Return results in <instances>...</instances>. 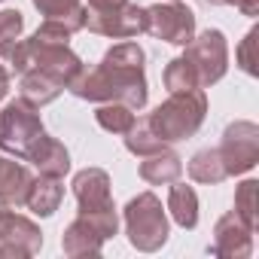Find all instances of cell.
I'll use <instances>...</instances> for the list:
<instances>
[{"instance_id":"9","label":"cell","mask_w":259,"mask_h":259,"mask_svg":"<svg viewBox=\"0 0 259 259\" xmlns=\"http://www.w3.org/2000/svg\"><path fill=\"white\" fill-rule=\"evenodd\" d=\"M28 159H34V165H37L43 174H49V177H58V174L67 171V153H64V147L55 144V141H49L46 135L31 147Z\"/></svg>"},{"instance_id":"14","label":"cell","mask_w":259,"mask_h":259,"mask_svg":"<svg viewBox=\"0 0 259 259\" xmlns=\"http://www.w3.org/2000/svg\"><path fill=\"white\" fill-rule=\"evenodd\" d=\"M180 174V162L174 156H162V159H153L144 165V177L147 180H174Z\"/></svg>"},{"instance_id":"16","label":"cell","mask_w":259,"mask_h":259,"mask_svg":"<svg viewBox=\"0 0 259 259\" xmlns=\"http://www.w3.org/2000/svg\"><path fill=\"white\" fill-rule=\"evenodd\" d=\"M34 4L49 16V19H58V16H82L76 10V0H34Z\"/></svg>"},{"instance_id":"7","label":"cell","mask_w":259,"mask_h":259,"mask_svg":"<svg viewBox=\"0 0 259 259\" xmlns=\"http://www.w3.org/2000/svg\"><path fill=\"white\" fill-rule=\"evenodd\" d=\"M192 28H195L192 13L177 7V4L147 10V31H153L156 37H162L168 43H180V46L189 43L192 40Z\"/></svg>"},{"instance_id":"6","label":"cell","mask_w":259,"mask_h":259,"mask_svg":"<svg viewBox=\"0 0 259 259\" xmlns=\"http://www.w3.org/2000/svg\"><path fill=\"white\" fill-rule=\"evenodd\" d=\"M183 61L195 73L198 85H207V82L220 79L223 70H226V43H223V34L220 31L201 34L198 43H192V49L183 55Z\"/></svg>"},{"instance_id":"8","label":"cell","mask_w":259,"mask_h":259,"mask_svg":"<svg viewBox=\"0 0 259 259\" xmlns=\"http://www.w3.org/2000/svg\"><path fill=\"white\" fill-rule=\"evenodd\" d=\"M220 159L226 165V174L232 171H244L256 162V128L250 122L232 125L226 135V147L220 150Z\"/></svg>"},{"instance_id":"18","label":"cell","mask_w":259,"mask_h":259,"mask_svg":"<svg viewBox=\"0 0 259 259\" xmlns=\"http://www.w3.org/2000/svg\"><path fill=\"white\" fill-rule=\"evenodd\" d=\"M253 40H256V31H253V34H247V43L241 46V64H244V70H247V73H256V64H253V55H250Z\"/></svg>"},{"instance_id":"20","label":"cell","mask_w":259,"mask_h":259,"mask_svg":"<svg viewBox=\"0 0 259 259\" xmlns=\"http://www.w3.org/2000/svg\"><path fill=\"white\" fill-rule=\"evenodd\" d=\"M7 82H10V76H7V70H4V67H0V98L7 95Z\"/></svg>"},{"instance_id":"19","label":"cell","mask_w":259,"mask_h":259,"mask_svg":"<svg viewBox=\"0 0 259 259\" xmlns=\"http://www.w3.org/2000/svg\"><path fill=\"white\" fill-rule=\"evenodd\" d=\"M213 4H238L244 13H253L256 10V0H213Z\"/></svg>"},{"instance_id":"11","label":"cell","mask_w":259,"mask_h":259,"mask_svg":"<svg viewBox=\"0 0 259 259\" xmlns=\"http://www.w3.org/2000/svg\"><path fill=\"white\" fill-rule=\"evenodd\" d=\"M195 180H223L226 177V165L220 159V153H198L189 165Z\"/></svg>"},{"instance_id":"12","label":"cell","mask_w":259,"mask_h":259,"mask_svg":"<svg viewBox=\"0 0 259 259\" xmlns=\"http://www.w3.org/2000/svg\"><path fill=\"white\" fill-rule=\"evenodd\" d=\"M171 210H174L177 223L195 226V192L186 186H174L171 189Z\"/></svg>"},{"instance_id":"10","label":"cell","mask_w":259,"mask_h":259,"mask_svg":"<svg viewBox=\"0 0 259 259\" xmlns=\"http://www.w3.org/2000/svg\"><path fill=\"white\" fill-rule=\"evenodd\" d=\"M76 195L82 201V210H104L110 207V198H107V177L101 171H85L76 177Z\"/></svg>"},{"instance_id":"5","label":"cell","mask_w":259,"mask_h":259,"mask_svg":"<svg viewBox=\"0 0 259 259\" xmlns=\"http://www.w3.org/2000/svg\"><path fill=\"white\" fill-rule=\"evenodd\" d=\"M128 232H132V241L144 250H153L165 241L168 223L153 195H141L138 201L128 204Z\"/></svg>"},{"instance_id":"13","label":"cell","mask_w":259,"mask_h":259,"mask_svg":"<svg viewBox=\"0 0 259 259\" xmlns=\"http://www.w3.org/2000/svg\"><path fill=\"white\" fill-rule=\"evenodd\" d=\"M58 198H61V186L58 183H37L34 192L28 195V201H31V207H37V213H52Z\"/></svg>"},{"instance_id":"1","label":"cell","mask_w":259,"mask_h":259,"mask_svg":"<svg viewBox=\"0 0 259 259\" xmlns=\"http://www.w3.org/2000/svg\"><path fill=\"white\" fill-rule=\"evenodd\" d=\"M144 52L135 43L116 46L104 64L89 73L85 79H73V92L79 98H122L128 107H144L147 101V85H144Z\"/></svg>"},{"instance_id":"21","label":"cell","mask_w":259,"mask_h":259,"mask_svg":"<svg viewBox=\"0 0 259 259\" xmlns=\"http://www.w3.org/2000/svg\"><path fill=\"white\" fill-rule=\"evenodd\" d=\"M10 168H13V162H4V159H0V183H4V177L10 174Z\"/></svg>"},{"instance_id":"4","label":"cell","mask_w":259,"mask_h":259,"mask_svg":"<svg viewBox=\"0 0 259 259\" xmlns=\"http://www.w3.org/2000/svg\"><path fill=\"white\" fill-rule=\"evenodd\" d=\"M43 138V125L25 104H10L0 119V147H7L19 156H28L31 147Z\"/></svg>"},{"instance_id":"2","label":"cell","mask_w":259,"mask_h":259,"mask_svg":"<svg viewBox=\"0 0 259 259\" xmlns=\"http://www.w3.org/2000/svg\"><path fill=\"white\" fill-rule=\"evenodd\" d=\"M201 119H204V95L192 89V92H174V98L150 116L147 128L156 135L159 144H165L192 135L201 125Z\"/></svg>"},{"instance_id":"3","label":"cell","mask_w":259,"mask_h":259,"mask_svg":"<svg viewBox=\"0 0 259 259\" xmlns=\"http://www.w3.org/2000/svg\"><path fill=\"white\" fill-rule=\"evenodd\" d=\"M85 25L92 31H101V34L128 37V34L147 28V13L132 10L128 0H89Z\"/></svg>"},{"instance_id":"15","label":"cell","mask_w":259,"mask_h":259,"mask_svg":"<svg viewBox=\"0 0 259 259\" xmlns=\"http://www.w3.org/2000/svg\"><path fill=\"white\" fill-rule=\"evenodd\" d=\"M98 122L104 128H110V132H128V128L135 125V116L128 113L125 107H104L98 113Z\"/></svg>"},{"instance_id":"17","label":"cell","mask_w":259,"mask_h":259,"mask_svg":"<svg viewBox=\"0 0 259 259\" xmlns=\"http://www.w3.org/2000/svg\"><path fill=\"white\" fill-rule=\"evenodd\" d=\"M22 31V13H0V43H13Z\"/></svg>"}]
</instances>
